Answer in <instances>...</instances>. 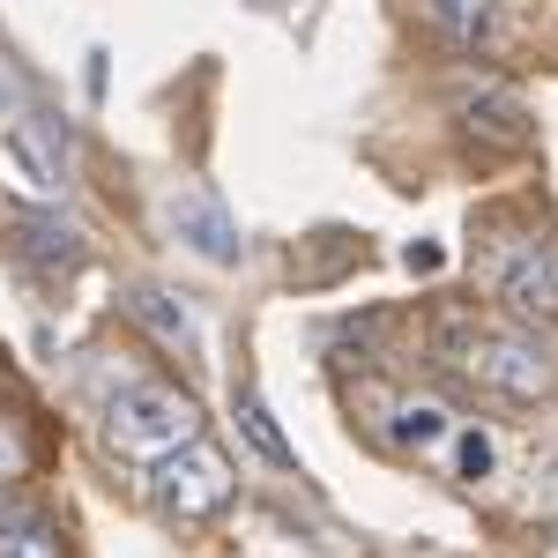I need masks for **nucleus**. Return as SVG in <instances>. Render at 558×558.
Returning a JSON list of instances; mask_svg holds the SVG:
<instances>
[{
    "instance_id": "obj_1",
    "label": "nucleus",
    "mask_w": 558,
    "mask_h": 558,
    "mask_svg": "<svg viewBox=\"0 0 558 558\" xmlns=\"http://www.w3.org/2000/svg\"><path fill=\"white\" fill-rule=\"evenodd\" d=\"M105 439H112L120 454H134V462H165L186 439H202V410H194L186 387H165V380L120 387L112 410H105Z\"/></svg>"
},
{
    "instance_id": "obj_2",
    "label": "nucleus",
    "mask_w": 558,
    "mask_h": 558,
    "mask_svg": "<svg viewBox=\"0 0 558 558\" xmlns=\"http://www.w3.org/2000/svg\"><path fill=\"white\" fill-rule=\"evenodd\" d=\"M462 365H470V380H484L499 402H544L558 387V357L544 350L536 328H470Z\"/></svg>"
},
{
    "instance_id": "obj_3",
    "label": "nucleus",
    "mask_w": 558,
    "mask_h": 558,
    "mask_svg": "<svg viewBox=\"0 0 558 558\" xmlns=\"http://www.w3.org/2000/svg\"><path fill=\"white\" fill-rule=\"evenodd\" d=\"M231 492H239V476H231V462L216 454L209 439H186L179 454H165L157 462V507L172 521H209L231 507Z\"/></svg>"
},
{
    "instance_id": "obj_4",
    "label": "nucleus",
    "mask_w": 558,
    "mask_h": 558,
    "mask_svg": "<svg viewBox=\"0 0 558 558\" xmlns=\"http://www.w3.org/2000/svg\"><path fill=\"white\" fill-rule=\"evenodd\" d=\"M499 299L514 320L558 328V239H521L514 254L499 260Z\"/></svg>"
},
{
    "instance_id": "obj_5",
    "label": "nucleus",
    "mask_w": 558,
    "mask_h": 558,
    "mask_svg": "<svg viewBox=\"0 0 558 558\" xmlns=\"http://www.w3.org/2000/svg\"><path fill=\"white\" fill-rule=\"evenodd\" d=\"M8 254L38 276H68V268H83V231L52 209H8Z\"/></svg>"
},
{
    "instance_id": "obj_6",
    "label": "nucleus",
    "mask_w": 558,
    "mask_h": 558,
    "mask_svg": "<svg viewBox=\"0 0 558 558\" xmlns=\"http://www.w3.org/2000/svg\"><path fill=\"white\" fill-rule=\"evenodd\" d=\"M165 216H172V231H179V239H186L202 260H216V268H239L246 239H239V223H231V209H223L216 194H202V186H179L172 202H165Z\"/></svg>"
},
{
    "instance_id": "obj_7",
    "label": "nucleus",
    "mask_w": 558,
    "mask_h": 558,
    "mask_svg": "<svg viewBox=\"0 0 558 558\" xmlns=\"http://www.w3.org/2000/svg\"><path fill=\"white\" fill-rule=\"evenodd\" d=\"M128 313H134V320H142V328H149L165 350H202V320H194V313H186V305H179L165 283H134V291H128Z\"/></svg>"
},
{
    "instance_id": "obj_8",
    "label": "nucleus",
    "mask_w": 558,
    "mask_h": 558,
    "mask_svg": "<svg viewBox=\"0 0 558 558\" xmlns=\"http://www.w3.org/2000/svg\"><path fill=\"white\" fill-rule=\"evenodd\" d=\"M417 8H425L432 31L447 45H462V52H484L499 38V0H417Z\"/></svg>"
},
{
    "instance_id": "obj_9",
    "label": "nucleus",
    "mask_w": 558,
    "mask_h": 558,
    "mask_svg": "<svg viewBox=\"0 0 558 558\" xmlns=\"http://www.w3.org/2000/svg\"><path fill=\"white\" fill-rule=\"evenodd\" d=\"M387 439H395L402 454H439V447L454 439V410H447V402H432V395H410V402H395Z\"/></svg>"
},
{
    "instance_id": "obj_10",
    "label": "nucleus",
    "mask_w": 558,
    "mask_h": 558,
    "mask_svg": "<svg viewBox=\"0 0 558 558\" xmlns=\"http://www.w3.org/2000/svg\"><path fill=\"white\" fill-rule=\"evenodd\" d=\"M0 558H60V529L38 507H8L0 514Z\"/></svg>"
},
{
    "instance_id": "obj_11",
    "label": "nucleus",
    "mask_w": 558,
    "mask_h": 558,
    "mask_svg": "<svg viewBox=\"0 0 558 558\" xmlns=\"http://www.w3.org/2000/svg\"><path fill=\"white\" fill-rule=\"evenodd\" d=\"M470 128L492 134V142H507V149H521V142H529V112H521V97H507V89H484L470 105Z\"/></svg>"
},
{
    "instance_id": "obj_12",
    "label": "nucleus",
    "mask_w": 558,
    "mask_h": 558,
    "mask_svg": "<svg viewBox=\"0 0 558 558\" xmlns=\"http://www.w3.org/2000/svg\"><path fill=\"white\" fill-rule=\"evenodd\" d=\"M239 432L254 439V447L268 454V462H276V470H291V462H299V447H291V439L276 432V417H268V402H260V387H239Z\"/></svg>"
},
{
    "instance_id": "obj_13",
    "label": "nucleus",
    "mask_w": 558,
    "mask_h": 558,
    "mask_svg": "<svg viewBox=\"0 0 558 558\" xmlns=\"http://www.w3.org/2000/svg\"><path fill=\"white\" fill-rule=\"evenodd\" d=\"M439 454L454 462V476H462V484H484V476H492V462H499V439H492L484 425H454V439H447Z\"/></svg>"
},
{
    "instance_id": "obj_14",
    "label": "nucleus",
    "mask_w": 558,
    "mask_h": 558,
    "mask_svg": "<svg viewBox=\"0 0 558 558\" xmlns=\"http://www.w3.org/2000/svg\"><path fill=\"white\" fill-rule=\"evenodd\" d=\"M23 470H31V447H23V425H15V410L0 402V484H15Z\"/></svg>"
},
{
    "instance_id": "obj_15",
    "label": "nucleus",
    "mask_w": 558,
    "mask_h": 558,
    "mask_svg": "<svg viewBox=\"0 0 558 558\" xmlns=\"http://www.w3.org/2000/svg\"><path fill=\"white\" fill-rule=\"evenodd\" d=\"M439 246H402V268H410V276H432V268H439Z\"/></svg>"
},
{
    "instance_id": "obj_16",
    "label": "nucleus",
    "mask_w": 558,
    "mask_h": 558,
    "mask_svg": "<svg viewBox=\"0 0 558 558\" xmlns=\"http://www.w3.org/2000/svg\"><path fill=\"white\" fill-rule=\"evenodd\" d=\"M544 558H558V536H551V551H544Z\"/></svg>"
}]
</instances>
